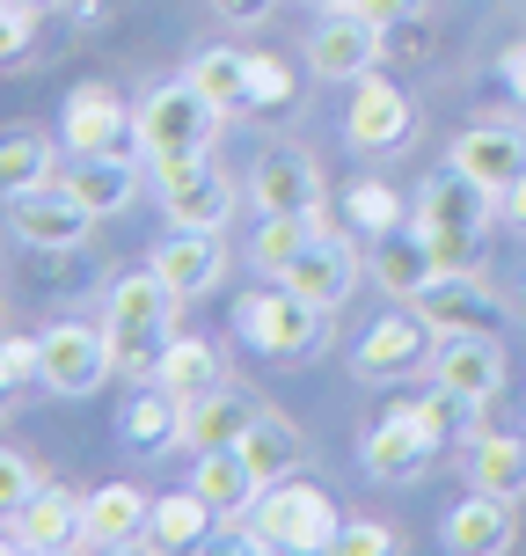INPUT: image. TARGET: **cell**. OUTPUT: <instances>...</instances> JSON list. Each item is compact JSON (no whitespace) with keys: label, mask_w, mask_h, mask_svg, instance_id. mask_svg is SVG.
<instances>
[{"label":"cell","mask_w":526,"mask_h":556,"mask_svg":"<svg viewBox=\"0 0 526 556\" xmlns=\"http://www.w3.org/2000/svg\"><path fill=\"white\" fill-rule=\"evenodd\" d=\"M416 227H424V242L439 250V271H469V264H483V235H490V220H498V191H483L475 176H461V168L446 162L424 191H416Z\"/></svg>","instance_id":"1"},{"label":"cell","mask_w":526,"mask_h":556,"mask_svg":"<svg viewBox=\"0 0 526 556\" xmlns=\"http://www.w3.org/2000/svg\"><path fill=\"white\" fill-rule=\"evenodd\" d=\"M132 125H139V139H146V162H191V154H213L227 111L183 74V81L146 88L139 111H132Z\"/></svg>","instance_id":"2"},{"label":"cell","mask_w":526,"mask_h":556,"mask_svg":"<svg viewBox=\"0 0 526 556\" xmlns=\"http://www.w3.org/2000/svg\"><path fill=\"white\" fill-rule=\"evenodd\" d=\"M249 528L264 534V549H300V556H322L344 542V513H336L315 483L285 476V483H264V498L249 505Z\"/></svg>","instance_id":"3"},{"label":"cell","mask_w":526,"mask_h":556,"mask_svg":"<svg viewBox=\"0 0 526 556\" xmlns=\"http://www.w3.org/2000/svg\"><path fill=\"white\" fill-rule=\"evenodd\" d=\"M234 323H242V337H249L264 359H278V366L315 359V352L330 344V307H315L307 293H293V286H278V293H249Z\"/></svg>","instance_id":"4"},{"label":"cell","mask_w":526,"mask_h":556,"mask_svg":"<svg viewBox=\"0 0 526 556\" xmlns=\"http://www.w3.org/2000/svg\"><path fill=\"white\" fill-rule=\"evenodd\" d=\"M154 191H162L168 227H205V235H220L249 184H234L213 154H191V162H154Z\"/></svg>","instance_id":"5"},{"label":"cell","mask_w":526,"mask_h":556,"mask_svg":"<svg viewBox=\"0 0 526 556\" xmlns=\"http://www.w3.org/2000/svg\"><path fill=\"white\" fill-rule=\"evenodd\" d=\"M88 227H95V213H88L59 176H52V184H37V191L8 198V235H15L23 250H37V256H74L88 242Z\"/></svg>","instance_id":"6"},{"label":"cell","mask_w":526,"mask_h":556,"mask_svg":"<svg viewBox=\"0 0 526 556\" xmlns=\"http://www.w3.org/2000/svg\"><path fill=\"white\" fill-rule=\"evenodd\" d=\"M432 344H439V330H432L410 301H395L388 315L359 337L351 374H359V381H410V374H432Z\"/></svg>","instance_id":"7"},{"label":"cell","mask_w":526,"mask_h":556,"mask_svg":"<svg viewBox=\"0 0 526 556\" xmlns=\"http://www.w3.org/2000/svg\"><path fill=\"white\" fill-rule=\"evenodd\" d=\"M359 256H365V242L351 235V227H336V220H330L300 256H293V264H285V278H278V286H293V293H307L315 307H330V315H336V307L359 293V278H365Z\"/></svg>","instance_id":"8"},{"label":"cell","mask_w":526,"mask_h":556,"mask_svg":"<svg viewBox=\"0 0 526 556\" xmlns=\"http://www.w3.org/2000/svg\"><path fill=\"white\" fill-rule=\"evenodd\" d=\"M59 147L66 154H146V139H139L132 111L117 103V88L103 81H81L74 96H66V117H59Z\"/></svg>","instance_id":"9"},{"label":"cell","mask_w":526,"mask_h":556,"mask_svg":"<svg viewBox=\"0 0 526 556\" xmlns=\"http://www.w3.org/2000/svg\"><path fill=\"white\" fill-rule=\"evenodd\" d=\"M117 366H111V337L95 330V323H52L44 330V389L66 395V403H88V395L111 381Z\"/></svg>","instance_id":"10"},{"label":"cell","mask_w":526,"mask_h":556,"mask_svg":"<svg viewBox=\"0 0 526 556\" xmlns=\"http://www.w3.org/2000/svg\"><path fill=\"white\" fill-rule=\"evenodd\" d=\"M381 59H388V29L365 23L359 8H330V23L307 37V66L322 81H365L381 74Z\"/></svg>","instance_id":"11"},{"label":"cell","mask_w":526,"mask_h":556,"mask_svg":"<svg viewBox=\"0 0 526 556\" xmlns=\"http://www.w3.org/2000/svg\"><path fill=\"white\" fill-rule=\"evenodd\" d=\"M249 205L256 213H315L322 205V162L293 139H271L249 168Z\"/></svg>","instance_id":"12"},{"label":"cell","mask_w":526,"mask_h":556,"mask_svg":"<svg viewBox=\"0 0 526 556\" xmlns=\"http://www.w3.org/2000/svg\"><path fill=\"white\" fill-rule=\"evenodd\" d=\"M439 454H446V446L432 440V432H424V425H416V417L402 410V403H395V410L381 417L373 432H365V446H359V469L373 476V483H395V491H402V483H416V476L432 469Z\"/></svg>","instance_id":"13"},{"label":"cell","mask_w":526,"mask_h":556,"mask_svg":"<svg viewBox=\"0 0 526 556\" xmlns=\"http://www.w3.org/2000/svg\"><path fill=\"white\" fill-rule=\"evenodd\" d=\"M410 307H416V315H424L439 337H453V330H498V315H504V301L490 293L483 264H469V271H439Z\"/></svg>","instance_id":"14"},{"label":"cell","mask_w":526,"mask_h":556,"mask_svg":"<svg viewBox=\"0 0 526 556\" xmlns=\"http://www.w3.org/2000/svg\"><path fill=\"white\" fill-rule=\"evenodd\" d=\"M432 381H446L453 395H475V403H498L504 389V344L498 330H453L432 344Z\"/></svg>","instance_id":"15"},{"label":"cell","mask_w":526,"mask_h":556,"mask_svg":"<svg viewBox=\"0 0 526 556\" xmlns=\"http://www.w3.org/2000/svg\"><path fill=\"white\" fill-rule=\"evenodd\" d=\"M410 96L395 81H381V74H365V81H351V111H344V139L359 147V154H388V147H402L410 139Z\"/></svg>","instance_id":"16"},{"label":"cell","mask_w":526,"mask_h":556,"mask_svg":"<svg viewBox=\"0 0 526 556\" xmlns=\"http://www.w3.org/2000/svg\"><path fill=\"white\" fill-rule=\"evenodd\" d=\"M154 520V498L139 483H103L81 498V549H139Z\"/></svg>","instance_id":"17"},{"label":"cell","mask_w":526,"mask_h":556,"mask_svg":"<svg viewBox=\"0 0 526 556\" xmlns=\"http://www.w3.org/2000/svg\"><path fill=\"white\" fill-rule=\"evenodd\" d=\"M256 417H264V403H256L249 389L220 381V389H205V395L183 403V446H191V454H205V446H242Z\"/></svg>","instance_id":"18"},{"label":"cell","mask_w":526,"mask_h":556,"mask_svg":"<svg viewBox=\"0 0 526 556\" xmlns=\"http://www.w3.org/2000/svg\"><path fill=\"white\" fill-rule=\"evenodd\" d=\"M365 271H373V286H381L388 301H416V293L439 278V250H432L424 227L410 220V235L395 227V235H381V242H365Z\"/></svg>","instance_id":"19"},{"label":"cell","mask_w":526,"mask_h":556,"mask_svg":"<svg viewBox=\"0 0 526 556\" xmlns=\"http://www.w3.org/2000/svg\"><path fill=\"white\" fill-rule=\"evenodd\" d=\"M154 271H162L183 301H205V293L227 278V242L205 235V227H176L162 250H154Z\"/></svg>","instance_id":"20"},{"label":"cell","mask_w":526,"mask_h":556,"mask_svg":"<svg viewBox=\"0 0 526 556\" xmlns=\"http://www.w3.org/2000/svg\"><path fill=\"white\" fill-rule=\"evenodd\" d=\"M453 168L475 176L483 191H504V184L526 176V132L519 125H469V132L453 139Z\"/></svg>","instance_id":"21"},{"label":"cell","mask_w":526,"mask_h":556,"mask_svg":"<svg viewBox=\"0 0 526 556\" xmlns=\"http://www.w3.org/2000/svg\"><path fill=\"white\" fill-rule=\"evenodd\" d=\"M512 534H519V520H512V498H498V491H475L446 513V549L453 556H504Z\"/></svg>","instance_id":"22"},{"label":"cell","mask_w":526,"mask_h":556,"mask_svg":"<svg viewBox=\"0 0 526 556\" xmlns=\"http://www.w3.org/2000/svg\"><path fill=\"white\" fill-rule=\"evenodd\" d=\"M103 337H111V366L125 381H154L176 344V315H111Z\"/></svg>","instance_id":"23"},{"label":"cell","mask_w":526,"mask_h":556,"mask_svg":"<svg viewBox=\"0 0 526 556\" xmlns=\"http://www.w3.org/2000/svg\"><path fill=\"white\" fill-rule=\"evenodd\" d=\"M191 483L220 505V520H242V513L264 498V476H256L249 446H205V454H197V469H191Z\"/></svg>","instance_id":"24"},{"label":"cell","mask_w":526,"mask_h":556,"mask_svg":"<svg viewBox=\"0 0 526 556\" xmlns=\"http://www.w3.org/2000/svg\"><path fill=\"white\" fill-rule=\"evenodd\" d=\"M59 184L81 198L95 220H117V213L132 205V191H139V168L125 162V154H74V168H66Z\"/></svg>","instance_id":"25"},{"label":"cell","mask_w":526,"mask_h":556,"mask_svg":"<svg viewBox=\"0 0 526 556\" xmlns=\"http://www.w3.org/2000/svg\"><path fill=\"white\" fill-rule=\"evenodd\" d=\"M213 520H220V505L205 498V491H168V498H154V520H146V542L139 549H197L205 534H213Z\"/></svg>","instance_id":"26"},{"label":"cell","mask_w":526,"mask_h":556,"mask_svg":"<svg viewBox=\"0 0 526 556\" xmlns=\"http://www.w3.org/2000/svg\"><path fill=\"white\" fill-rule=\"evenodd\" d=\"M15 534H23V549H81V498L59 491V483H44V491L15 513Z\"/></svg>","instance_id":"27"},{"label":"cell","mask_w":526,"mask_h":556,"mask_svg":"<svg viewBox=\"0 0 526 556\" xmlns=\"http://www.w3.org/2000/svg\"><path fill=\"white\" fill-rule=\"evenodd\" d=\"M125 440H132L139 454L183 446V395H168L162 381H139V395L125 403Z\"/></svg>","instance_id":"28"},{"label":"cell","mask_w":526,"mask_h":556,"mask_svg":"<svg viewBox=\"0 0 526 556\" xmlns=\"http://www.w3.org/2000/svg\"><path fill=\"white\" fill-rule=\"evenodd\" d=\"M322 227H330L322 205H315V213H264V227H256V242H249V264L264 278H285V264H293Z\"/></svg>","instance_id":"29"},{"label":"cell","mask_w":526,"mask_h":556,"mask_svg":"<svg viewBox=\"0 0 526 556\" xmlns=\"http://www.w3.org/2000/svg\"><path fill=\"white\" fill-rule=\"evenodd\" d=\"M402 410H410L439 446H475L483 440V403H475V395H453L446 381H432V389L416 395V403H402Z\"/></svg>","instance_id":"30"},{"label":"cell","mask_w":526,"mask_h":556,"mask_svg":"<svg viewBox=\"0 0 526 556\" xmlns=\"http://www.w3.org/2000/svg\"><path fill=\"white\" fill-rule=\"evenodd\" d=\"M469 483L498 498H526V432H483L469 446Z\"/></svg>","instance_id":"31"},{"label":"cell","mask_w":526,"mask_h":556,"mask_svg":"<svg viewBox=\"0 0 526 556\" xmlns=\"http://www.w3.org/2000/svg\"><path fill=\"white\" fill-rule=\"evenodd\" d=\"M242 446H249V462H256L264 483H285V476H300V462H307V432L293 425V417H278V410L256 417Z\"/></svg>","instance_id":"32"},{"label":"cell","mask_w":526,"mask_h":556,"mask_svg":"<svg viewBox=\"0 0 526 556\" xmlns=\"http://www.w3.org/2000/svg\"><path fill=\"white\" fill-rule=\"evenodd\" d=\"M191 81L220 103L227 117H249V52H227V45H213V52L191 59Z\"/></svg>","instance_id":"33"},{"label":"cell","mask_w":526,"mask_h":556,"mask_svg":"<svg viewBox=\"0 0 526 556\" xmlns=\"http://www.w3.org/2000/svg\"><path fill=\"white\" fill-rule=\"evenodd\" d=\"M154 381H162L168 395H183V403H191V395L220 389V352H213V344H205V337H176V344H168V359H162V374H154Z\"/></svg>","instance_id":"34"},{"label":"cell","mask_w":526,"mask_h":556,"mask_svg":"<svg viewBox=\"0 0 526 556\" xmlns=\"http://www.w3.org/2000/svg\"><path fill=\"white\" fill-rule=\"evenodd\" d=\"M52 184V139L44 132H8L0 139V198Z\"/></svg>","instance_id":"35"},{"label":"cell","mask_w":526,"mask_h":556,"mask_svg":"<svg viewBox=\"0 0 526 556\" xmlns=\"http://www.w3.org/2000/svg\"><path fill=\"white\" fill-rule=\"evenodd\" d=\"M344 227H351L359 242H381V235L402 227V198H395L388 184H373V176H365V184L344 191Z\"/></svg>","instance_id":"36"},{"label":"cell","mask_w":526,"mask_h":556,"mask_svg":"<svg viewBox=\"0 0 526 556\" xmlns=\"http://www.w3.org/2000/svg\"><path fill=\"white\" fill-rule=\"evenodd\" d=\"M293 66H285V59H271V52H249V117L256 111H285V103H293Z\"/></svg>","instance_id":"37"},{"label":"cell","mask_w":526,"mask_h":556,"mask_svg":"<svg viewBox=\"0 0 526 556\" xmlns=\"http://www.w3.org/2000/svg\"><path fill=\"white\" fill-rule=\"evenodd\" d=\"M44 491V476H37V462H29L23 446H0V520H15L29 498Z\"/></svg>","instance_id":"38"},{"label":"cell","mask_w":526,"mask_h":556,"mask_svg":"<svg viewBox=\"0 0 526 556\" xmlns=\"http://www.w3.org/2000/svg\"><path fill=\"white\" fill-rule=\"evenodd\" d=\"M37 23H44V15H23V8H8V0H0V66H23V59H29Z\"/></svg>","instance_id":"39"},{"label":"cell","mask_w":526,"mask_h":556,"mask_svg":"<svg viewBox=\"0 0 526 556\" xmlns=\"http://www.w3.org/2000/svg\"><path fill=\"white\" fill-rule=\"evenodd\" d=\"M0 366H8V381L23 389L44 374V337H0Z\"/></svg>","instance_id":"40"},{"label":"cell","mask_w":526,"mask_h":556,"mask_svg":"<svg viewBox=\"0 0 526 556\" xmlns=\"http://www.w3.org/2000/svg\"><path fill=\"white\" fill-rule=\"evenodd\" d=\"M344 556H395L402 542H395V528H381V520H344V542H336Z\"/></svg>","instance_id":"41"},{"label":"cell","mask_w":526,"mask_h":556,"mask_svg":"<svg viewBox=\"0 0 526 556\" xmlns=\"http://www.w3.org/2000/svg\"><path fill=\"white\" fill-rule=\"evenodd\" d=\"M365 23H381V29H395V23H416L424 15V0H351Z\"/></svg>","instance_id":"42"},{"label":"cell","mask_w":526,"mask_h":556,"mask_svg":"<svg viewBox=\"0 0 526 556\" xmlns=\"http://www.w3.org/2000/svg\"><path fill=\"white\" fill-rule=\"evenodd\" d=\"M213 15H227L234 29H256V23L278 15V0H213Z\"/></svg>","instance_id":"43"},{"label":"cell","mask_w":526,"mask_h":556,"mask_svg":"<svg viewBox=\"0 0 526 556\" xmlns=\"http://www.w3.org/2000/svg\"><path fill=\"white\" fill-rule=\"evenodd\" d=\"M498 220L512 227V235H526V176H519V184H504V191H498Z\"/></svg>","instance_id":"44"},{"label":"cell","mask_w":526,"mask_h":556,"mask_svg":"<svg viewBox=\"0 0 526 556\" xmlns=\"http://www.w3.org/2000/svg\"><path fill=\"white\" fill-rule=\"evenodd\" d=\"M504 81H512V96L526 103V45H512V52H504Z\"/></svg>","instance_id":"45"},{"label":"cell","mask_w":526,"mask_h":556,"mask_svg":"<svg viewBox=\"0 0 526 556\" xmlns=\"http://www.w3.org/2000/svg\"><path fill=\"white\" fill-rule=\"evenodd\" d=\"M8 8H23V15H52V8H66V0H8Z\"/></svg>","instance_id":"46"},{"label":"cell","mask_w":526,"mask_h":556,"mask_svg":"<svg viewBox=\"0 0 526 556\" xmlns=\"http://www.w3.org/2000/svg\"><path fill=\"white\" fill-rule=\"evenodd\" d=\"M8 395H15V381H8V366H0V410H8Z\"/></svg>","instance_id":"47"},{"label":"cell","mask_w":526,"mask_h":556,"mask_svg":"<svg viewBox=\"0 0 526 556\" xmlns=\"http://www.w3.org/2000/svg\"><path fill=\"white\" fill-rule=\"evenodd\" d=\"M315 8H351V0H315Z\"/></svg>","instance_id":"48"},{"label":"cell","mask_w":526,"mask_h":556,"mask_svg":"<svg viewBox=\"0 0 526 556\" xmlns=\"http://www.w3.org/2000/svg\"><path fill=\"white\" fill-rule=\"evenodd\" d=\"M512 315H526V286H519V307H512Z\"/></svg>","instance_id":"49"}]
</instances>
